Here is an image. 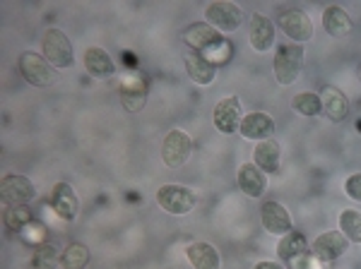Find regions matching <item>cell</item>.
<instances>
[{
    "label": "cell",
    "mask_w": 361,
    "mask_h": 269,
    "mask_svg": "<svg viewBox=\"0 0 361 269\" xmlns=\"http://www.w3.org/2000/svg\"><path fill=\"white\" fill-rule=\"evenodd\" d=\"M304 46L299 44H279L275 54V77L279 85L289 87L299 77L304 68Z\"/></svg>",
    "instance_id": "6da1fadb"
},
{
    "label": "cell",
    "mask_w": 361,
    "mask_h": 269,
    "mask_svg": "<svg viewBox=\"0 0 361 269\" xmlns=\"http://www.w3.org/2000/svg\"><path fill=\"white\" fill-rule=\"evenodd\" d=\"M44 58L58 70H68L75 63V51H73V41L66 37V32L61 29H49L44 34Z\"/></svg>",
    "instance_id": "7a4b0ae2"
},
{
    "label": "cell",
    "mask_w": 361,
    "mask_h": 269,
    "mask_svg": "<svg viewBox=\"0 0 361 269\" xmlns=\"http://www.w3.org/2000/svg\"><path fill=\"white\" fill-rule=\"evenodd\" d=\"M17 68H20L22 77L34 87H51L58 80L54 65L44 56L34 54V51H25L20 56V61H17Z\"/></svg>",
    "instance_id": "3957f363"
},
{
    "label": "cell",
    "mask_w": 361,
    "mask_h": 269,
    "mask_svg": "<svg viewBox=\"0 0 361 269\" xmlns=\"http://www.w3.org/2000/svg\"><path fill=\"white\" fill-rule=\"evenodd\" d=\"M157 202L164 212L183 216L195 207V192L185 185H161L157 190Z\"/></svg>",
    "instance_id": "277c9868"
},
{
    "label": "cell",
    "mask_w": 361,
    "mask_h": 269,
    "mask_svg": "<svg viewBox=\"0 0 361 269\" xmlns=\"http://www.w3.org/2000/svg\"><path fill=\"white\" fill-rule=\"evenodd\" d=\"M205 20L209 27H214L217 32H236L243 22V13L241 8L234 3H224V0H217V3H209L205 10Z\"/></svg>",
    "instance_id": "5b68a950"
},
{
    "label": "cell",
    "mask_w": 361,
    "mask_h": 269,
    "mask_svg": "<svg viewBox=\"0 0 361 269\" xmlns=\"http://www.w3.org/2000/svg\"><path fill=\"white\" fill-rule=\"evenodd\" d=\"M190 151H193V139L188 137V132L171 130L164 137V144H161V161L169 168H180L188 161Z\"/></svg>",
    "instance_id": "8992f818"
},
{
    "label": "cell",
    "mask_w": 361,
    "mask_h": 269,
    "mask_svg": "<svg viewBox=\"0 0 361 269\" xmlns=\"http://www.w3.org/2000/svg\"><path fill=\"white\" fill-rule=\"evenodd\" d=\"M0 192H3V202L10 204V207H25L34 200L37 190H34V183L25 175L17 173H5L3 183H0Z\"/></svg>",
    "instance_id": "52a82bcc"
},
{
    "label": "cell",
    "mask_w": 361,
    "mask_h": 269,
    "mask_svg": "<svg viewBox=\"0 0 361 269\" xmlns=\"http://www.w3.org/2000/svg\"><path fill=\"white\" fill-rule=\"evenodd\" d=\"M279 29L299 46L313 39V22L304 10H284L279 15Z\"/></svg>",
    "instance_id": "ba28073f"
},
{
    "label": "cell",
    "mask_w": 361,
    "mask_h": 269,
    "mask_svg": "<svg viewBox=\"0 0 361 269\" xmlns=\"http://www.w3.org/2000/svg\"><path fill=\"white\" fill-rule=\"evenodd\" d=\"M349 248V241L347 236L342 231H325L320 233V236L313 241L311 245V253L318 257V260H323L325 265H330V262L340 260L342 255L347 253Z\"/></svg>",
    "instance_id": "9c48e42d"
},
{
    "label": "cell",
    "mask_w": 361,
    "mask_h": 269,
    "mask_svg": "<svg viewBox=\"0 0 361 269\" xmlns=\"http://www.w3.org/2000/svg\"><path fill=\"white\" fill-rule=\"evenodd\" d=\"M212 120H214V127L219 132H238L241 127V120H243V111H241V101L238 96H224L222 101L214 106V113H212Z\"/></svg>",
    "instance_id": "30bf717a"
},
{
    "label": "cell",
    "mask_w": 361,
    "mask_h": 269,
    "mask_svg": "<svg viewBox=\"0 0 361 269\" xmlns=\"http://www.w3.org/2000/svg\"><path fill=\"white\" fill-rule=\"evenodd\" d=\"M260 219H263L265 231L272 233V236L282 238L292 231V214L279 202H265L263 209H260Z\"/></svg>",
    "instance_id": "8fae6325"
},
{
    "label": "cell",
    "mask_w": 361,
    "mask_h": 269,
    "mask_svg": "<svg viewBox=\"0 0 361 269\" xmlns=\"http://www.w3.org/2000/svg\"><path fill=\"white\" fill-rule=\"evenodd\" d=\"M241 137L246 139H272V132H275V120H272L270 113L265 111H255V113H246L241 120V127H238Z\"/></svg>",
    "instance_id": "7c38bea8"
},
{
    "label": "cell",
    "mask_w": 361,
    "mask_h": 269,
    "mask_svg": "<svg viewBox=\"0 0 361 269\" xmlns=\"http://www.w3.org/2000/svg\"><path fill=\"white\" fill-rule=\"evenodd\" d=\"M248 39L258 54H265L275 46V27L267 20L263 13H253L250 15V25H248Z\"/></svg>",
    "instance_id": "4fadbf2b"
},
{
    "label": "cell",
    "mask_w": 361,
    "mask_h": 269,
    "mask_svg": "<svg viewBox=\"0 0 361 269\" xmlns=\"http://www.w3.org/2000/svg\"><path fill=\"white\" fill-rule=\"evenodd\" d=\"M320 106H323V113L328 115L333 123H342L349 113V99L345 96V92L337 89L333 85H325L320 89Z\"/></svg>",
    "instance_id": "5bb4252c"
},
{
    "label": "cell",
    "mask_w": 361,
    "mask_h": 269,
    "mask_svg": "<svg viewBox=\"0 0 361 269\" xmlns=\"http://www.w3.org/2000/svg\"><path fill=\"white\" fill-rule=\"evenodd\" d=\"M51 207L56 209V214L61 216L63 221H75L80 202H78V195H75L73 185L56 183L54 190H51Z\"/></svg>",
    "instance_id": "9a60e30c"
},
{
    "label": "cell",
    "mask_w": 361,
    "mask_h": 269,
    "mask_svg": "<svg viewBox=\"0 0 361 269\" xmlns=\"http://www.w3.org/2000/svg\"><path fill=\"white\" fill-rule=\"evenodd\" d=\"M145 99H147V82L140 75L123 77V82H121V104H123V108L135 113V111L145 106Z\"/></svg>",
    "instance_id": "2e32d148"
},
{
    "label": "cell",
    "mask_w": 361,
    "mask_h": 269,
    "mask_svg": "<svg viewBox=\"0 0 361 269\" xmlns=\"http://www.w3.org/2000/svg\"><path fill=\"white\" fill-rule=\"evenodd\" d=\"M183 41L195 51V54H205L207 49H212L214 44L222 41V34H219L214 27H209L207 22H197V25L185 29Z\"/></svg>",
    "instance_id": "e0dca14e"
},
{
    "label": "cell",
    "mask_w": 361,
    "mask_h": 269,
    "mask_svg": "<svg viewBox=\"0 0 361 269\" xmlns=\"http://www.w3.org/2000/svg\"><path fill=\"white\" fill-rule=\"evenodd\" d=\"M238 188L248 197H263L267 190V175L255 163H243L238 168Z\"/></svg>",
    "instance_id": "ac0fdd59"
},
{
    "label": "cell",
    "mask_w": 361,
    "mask_h": 269,
    "mask_svg": "<svg viewBox=\"0 0 361 269\" xmlns=\"http://www.w3.org/2000/svg\"><path fill=\"white\" fill-rule=\"evenodd\" d=\"M185 255H188V262L195 269H219L222 267V257H219L217 248L209 243H190L185 248Z\"/></svg>",
    "instance_id": "d6986e66"
},
{
    "label": "cell",
    "mask_w": 361,
    "mask_h": 269,
    "mask_svg": "<svg viewBox=\"0 0 361 269\" xmlns=\"http://www.w3.org/2000/svg\"><path fill=\"white\" fill-rule=\"evenodd\" d=\"M185 70H188V77L193 80L195 85H202V87L212 85L214 75H217V68H214L202 54H195V51H190V54L185 56Z\"/></svg>",
    "instance_id": "ffe728a7"
},
{
    "label": "cell",
    "mask_w": 361,
    "mask_h": 269,
    "mask_svg": "<svg viewBox=\"0 0 361 269\" xmlns=\"http://www.w3.org/2000/svg\"><path fill=\"white\" fill-rule=\"evenodd\" d=\"M279 144L275 139H263L253 149V163L263 173H277L279 171Z\"/></svg>",
    "instance_id": "44dd1931"
},
{
    "label": "cell",
    "mask_w": 361,
    "mask_h": 269,
    "mask_svg": "<svg viewBox=\"0 0 361 269\" xmlns=\"http://www.w3.org/2000/svg\"><path fill=\"white\" fill-rule=\"evenodd\" d=\"M323 27L330 37L342 39L352 32V17H349L340 5H330V8H325V13H323Z\"/></svg>",
    "instance_id": "7402d4cb"
},
{
    "label": "cell",
    "mask_w": 361,
    "mask_h": 269,
    "mask_svg": "<svg viewBox=\"0 0 361 269\" xmlns=\"http://www.w3.org/2000/svg\"><path fill=\"white\" fill-rule=\"evenodd\" d=\"M85 68L92 77H111L116 73L111 56H109L104 49H87L85 51Z\"/></svg>",
    "instance_id": "603a6c76"
},
{
    "label": "cell",
    "mask_w": 361,
    "mask_h": 269,
    "mask_svg": "<svg viewBox=\"0 0 361 269\" xmlns=\"http://www.w3.org/2000/svg\"><path fill=\"white\" fill-rule=\"evenodd\" d=\"M306 236L301 231H289L287 236H282L279 238V243H277V255L282 257L284 262L287 260H292V257L296 255H301V253H306Z\"/></svg>",
    "instance_id": "cb8c5ba5"
},
{
    "label": "cell",
    "mask_w": 361,
    "mask_h": 269,
    "mask_svg": "<svg viewBox=\"0 0 361 269\" xmlns=\"http://www.w3.org/2000/svg\"><path fill=\"white\" fill-rule=\"evenodd\" d=\"M87 265H90V250L82 243H70L66 253L61 255L63 269H85Z\"/></svg>",
    "instance_id": "d4e9b609"
},
{
    "label": "cell",
    "mask_w": 361,
    "mask_h": 269,
    "mask_svg": "<svg viewBox=\"0 0 361 269\" xmlns=\"http://www.w3.org/2000/svg\"><path fill=\"white\" fill-rule=\"evenodd\" d=\"M292 108L299 115H306V118H313V115L323 113V106H320V96L313 94V92H301L292 99Z\"/></svg>",
    "instance_id": "484cf974"
},
{
    "label": "cell",
    "mask_w": 361,
    "mask_h": 269,
    "mask_svg": "<svg viewBox=\"0 0 361 269\" xmlns=\"http://www.w3.org/2000/svg\"><path fill=\"white\" fill-rule=\"evenodd\" d=\"M340 231L345 233L349 243L361 245V212H357V209H345L340 214Z\"/></svg>",
    "instance_id": "4316f807"
},
{
    "label": "cell",
    "mask_w": 361,
    "mask_h": 269,
    "mask_svg": "<svg viewBox=\"0 0 361 269\" xmlns=\"http://www.w3.org/2000/svg\"><path fill=\"white\" fill-rule=\"evenodd\" d=\"M61 257H58V250L51 243H42L34 248L32 255V269H54Z\"/></svg>",
    "instance_id": "83f0119b"
},
{
    "label": "cell",
    "mask_w": 361,
    "mask_h": 269,
    "mask_svg": "<svg viewBox=\"0 0 361 269\" xmlns=\"http://www.w3.org/2000/svg\"><path fill=\"white\" fill-rule=\"evenodd\" d=\"M32 219V209L27 207H10V204H5V226H8L10 231H22L25 226L29 224Z\"/></svg>",
    "instance_id": "f1b7e54d"
},
{
    "label": "cell",
    "mask_w": 361,
    "mask_h": 269,
    "mask_svg": "<svg viewBox=\"0 0 361 269\" xmlns=\"http://www.w3.org/2000/svg\"><path fill=\"white\" fill-rule=\"evenodd\" d=\"M287 267L289 269H328L323 260H318L316 255L311 253V250H306V253L292 257V260H287Z\"/></svg>",
    "instance_id": "f546056e"
},
{
    "label": "cell",
    "mask_w": 361,
    "mask_h": 269,
    "mask_svg": "<svg viewBox=\"0 0 361 269\" xmlns=\"http://www.w3.org/2000/svg\"><path fill=\"white\" fill-rule=\"evenodd\" d=\"M202 56H205L214 68H217V65H224V63L229 61V56H231V46L222 39L219 44H214L212 49H207Z\"/></svg>",
    "instance_id": "4dcf8cb0"
},
{
    "label": "cell",
    "mask_w": 361,
    "mask_h": 269,
    "mask_svg": "<svg viewBox=\"0 0 361 269\" xmlns=\"http://www.w3.org/2000/svg\"><path fill=\"white\" fill-rule=\"evenodd\" d=\"M20 233H22V238H25L27 243H34V245H42L44 238H46V229L39 224V221H29V224Z\"/></svg>",
    "instance_id": "1f68e13d"
},
{
    "label": "cell",
    "mask_w": 361,
    "mask_h": 269,
    "mask_svg": "<svg viewBox=\"0 0 361 269\" xmlns=\"http://www.w3.org/2000/svg\"><path fill=\"white\" fill-rule=\"evenodd\" d=\"M345 192L354 202H361V173H352L345 183Z\"/></svg>",
    "instance_id": "d6a6232c"
},
{
    "label": "cell",
    "mask_w": 361,
    "mask_h": 269,
    "mask_svg": "<svg viewBox=\"0 0 361 269\" xmlns=\"http://www.w3.org/2000/svg\"><path fill=\"white\" fill-rule=\"evenodd\" d=\"M255 269H284V267L279 265V262H258Z\"/></svg>",
    "instance_id": "836d02e7"
},
{
    "label": "cell",
    "mask_w": 361,
    "mask_h": 269,
    "mask_svg": "<svg viewBox=\"0 0 361 269\" xmlns=\"http://www.w3.org/2000/svg\"><path fill=\"white\" fill-rule=\"evenodd\" d=\"M359 80H361V70H359Z\"/></svg>",
    "instance_id": "e575fe53"
},
{
    "label": "cell",
    "mask_w": 361,
    "mask_h": 269,
    "mask_svg": "<svg viewBox=\"0 0 361 269\" xmlns=\"http://www.w3.org/2000/svg\"><path fill=\"white\" fill-rule=\"evenodd\" d=\"M328 269H330V267H328Z\"/></svg>",
    "instance_id": "d590c367"
}]
</instances>
